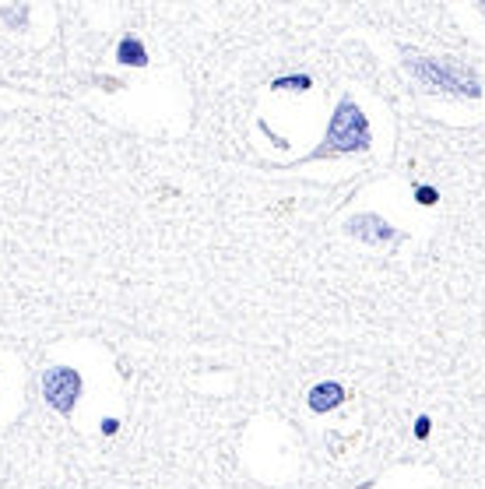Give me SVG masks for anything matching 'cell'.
Segmentation results:
<instances>
[{
	"instance_id": "7a4b0ae2",
	"label": "cell",
	"mask_w": 485,
	"mask_h": 489,
	"mask_svg": "<svg viewBox=\"0 0 485 489\" xmlns=\"http://www.w3.org/2000/svg\"><path fill=\"white\" fill-rule=\"evenodd\" d=\"M408 71L429 88L471 95V99L478 95V78L461 64H447V60H436V57H408Z\"/></svg>"
},
{
	"instance_id": "ba28073f",
	"label": "cell",
	"mask_w": 485,
	"mask_h": 489,
	"mask_svg": "<svg viewBox=\"0 0 485 489\" xmlns=\"http://www.w3.org/2000/svg\"><path fill=\"white\" fill-rule=\"evenodd\" d=\"M418 201H422V204H433V201H436V194L429 190V187H418Z\"/></svg>"
},
{
	"instance_id": "52a82bcc",
	"label": "cell",
	"mask_w": 485,
	"mask_h": 489,
	"mask_svg": "<svg viewBox=\"0 0 485 489\" xmlns=\"http://www.w3.org/2000/svg\"><path fill=\"white\" fill-rule=\"evenodd\" d=\"M271 88H278V92H289V88H292V92H306V88H309V78H306V74H299V78H278Z\"/></svg>"
},
{
	"instance_id": "277c9868",
	"label": "cell",
	"mask_w": 485,
	"mask_h": 489,
	"mask_svg": "<svg viewBox=\"0 0 485 489\" xmlns=\"http://www.w3.org/2000/svg\"><path fill=\"white\" fill-rule=\"evenodd\" d=\"M348 233L369 247H384V243H394L398 240V229H391L380 215H355L348 222Z\"/></svg>"
},
{
	"instance_id": "8992f818",
	"label": "cell",
	"mask_w": 485,
	"mask_h": 489,
	"mask_svg": "<svg viewBox=\"0 0 485 489\" xmlns=\"http://www.w3.org/2000/svg\"><path fill=\"white\" fill-rule=\"evenodd\" d=\"M117 60H120V64L144 67V64H148V53H144V46H141L137 39H124V42H120V49H117Z\"/></svg>"
},
{
	"instance_id": "6da1fadb",
	"label": "cell",
	"mask_w": 485,
	"mask_h": 489,
	"mask_svg": "<svg viewBox=\"0 0 485 489\" xmlns=\"http://www.w3.org/2000/svg\"><path fill=\"white\" fill-rule=\"evenodd\" d=\"M366 144H369V120H366V113L359 110L352 99H341L338 110H334V117H331L327 138H323V144L313 151V158L362 151Z\"/></svg>"
},
{
	"instance_id": "9c48e42d",
	"label": "cell",
	"mask_w": 485,
	"mask_h": 489,
	"mask_svg": "<svg viewBox=\"0 0 485 489\" xmlns=\"http://www.w3.org/2000/svg\"><path fill=\"white\" fill-rule=\"evenodd\" d=\"M415 433H418V437H425V433H429V419H418V426H415Z\"/></svg>"
},
{
	"instance_id": "3957f363",
	"label": "cell",
	"mask_w": 485,
	"mask_h": 489,
	"mask_svg": "<svg viewBox=\"0 0 485 489\" xmlns=\"http://www.w3.org/2000/svg\"><path fill=\"white\" fill-rule=\"evenodd\" d=\"M85 391V380L74 366H49L42 373V398L53 412H60V415H71L78 398Z\"/></svg>"
},
{
	"instance_id": "5b68a950",
	"label": "cell",
	"mask_w": 485,
	"mask_h": 489,
	"mask_svg": "<svg viewBox=\"0 0 485 489\" xmlns=\"http://www.w3.org/2000/svg\"><path fill=\"white\" fill-rule=\"evenodd\" d=\"M345 401V388L341 384H316L313 391H309V408L313 412H331V408H338Z\"/></svg>"
}]
</instances>
